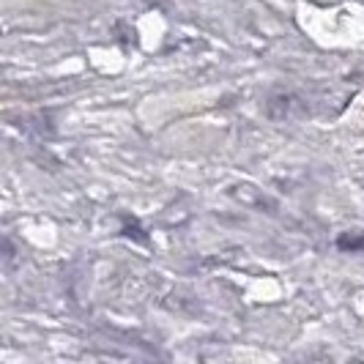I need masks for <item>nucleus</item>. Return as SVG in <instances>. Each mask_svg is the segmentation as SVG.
<instances>
[{
  "mask_svg": "<svg viewBox=\"0 0 364 364\" xmlns=\"http://www.w3.org/2000/svg\"><path fill=\"white\" fill-rule=\"evenodd\" d=\"M337 247L346 252H364V233H346V236H340Z\"/></svg>",
  "mask_w": 364,
  "mask_h": 364,
  "instance_id": "1",
  "label": "nucleus"
}]
</instances>
